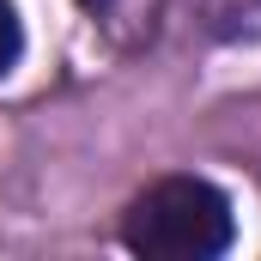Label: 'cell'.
Returning a JSON list of instances; mask_svg holds the SVG:
<instances>
[{"mask_svg":"<svg viewBox=\"0 0 261 261\" xmlns=\"http://www.w3.org/2000/svg\"><path fill=\"white\" fill-rule=\"evenodd\" d=\"M237 237L231 200L200 176H164L128 206V249L152 261H206Z\"/></svg>","mask_w":261,"mask_h":261,"instance_id":"cell-1","label":"cell"},{"mask_svg":"<svg viewBox=\"0 0 261 261\" xmlns=\"http://www.w3.org/2000/svg\"><path fill=\"white\" fill-rule=\"evenodd\" d=\"M219 24L225 31H243V24H261V0H213Z\"/></svg>","mask_w":261,"mask_h":261,"instance_id":"cell-3","label":"cell"},{"mask_svg":"<svg viewBox=\"0 0 261 261\" xmlns=\"http://www.w3.org/2000/svg\"><path fill=\"white\" fill-rule=\"evenodd\" d=\"M18 49H24V31H18V12L0 0V79L18 67Z\"/></svg>","mask_w":261,"mask_h":261,"instance_id":"cell-2","label":"cell"}]
</instances>
